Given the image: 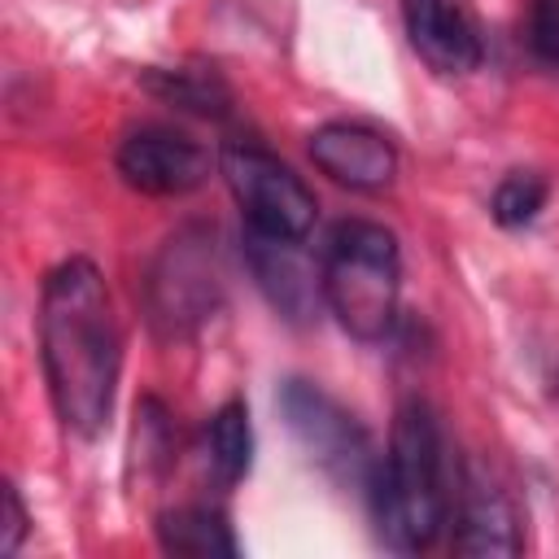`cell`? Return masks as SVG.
Returning a JSON list of instances; mask_svg holds the SVG:
<instances>
[{
	"label": "cell",
	"mask_w": 559,
	"mask_h": 559,
	"mask_svg": "<svg viewBox=\"0 0 559 559\" xmlns=\"http://www.w3.org/2000/svg\"><path fill=\"white\" fill-rule=\"evenodd\" d=\"M35 328L57 424L79 441H96L109 428L118 397L122 328L114 314L109 284L92 258H61L44 275Z\"/></svg>",
	"instance_id": "6da1fadb"
},
{
	"label": "cell",
	"mask_w": 559,
	"mask_h": 559,
	"mask_svg": "<svg viewBox=\"0 0 559 559\" xmlns=\"http://www.w3.org/2000/svg\"><path fill=\"white\" fill-rule=\"evenodd\" d=\"M367 507L376 537L393 555H419L445 533L454 511L450 454L441 419L424 397H406L397 406L389 445L367 485Z\"/></svg>",
	"instance_id": "7a4b0ae2"
},
{
	"label": "cell",
	"mask_w": 559,
	"mask_h": 559,
	"mask_svg": "<svg viewBox=\"0 0 559 559\" xmlns=\"http://www.w3.org/2000/svg\"><path fill=\"white\" fill-rule=\"evenodd\" d=\"M323 306L345 336L376 345L389 336L402 297V245L384 223L341 218L319 253Z\"/></svg>",
	"instance_id": "3957f363"
},
{
	"label": "cell",
	"mask_w": 559,
	"mask_h": 559,
	"mask_svg": "<svg viewBox=\"0 0 559 559\" xmlns=\"http://www.w3.org/2000/svg\"><path fill=\"white\" fill-rule=\"evenodd\" d=\"M223 306V253L214 227H179L144 275V319L162 341H183Z\"/></svg>",
	"instance_id": "277c9868"
},
{
	"label": "cell",
	"mask_w": 559,
	"mask_h": 559,
	"mask_svg": "<svg viewBox=\"0 0 559 559\" xmlns=\"http://www.w3.org/2000/svg\"><path fill=\"white\" fill-rule=\"evenodd\" d=\"M218 170L231 188V201L240 205L245 218V236H262V240H306L314 231L319 218V201L310 192V183L280 162L275 153H266L253 140H231L218 153Z\"/></svg>",
	"instance_id": "5b68a950"
},
{
	"label": "cell",
	"mask_w": 559,
	"mask_h": 559,
	"mask_svg": "<svg viewBox=\"0 0 559 559\" xmlns=\"http://www.w3.org/2000/svg\"><path fill=\"white\" fill-rule=\"evenodd\" d=\"M275 406L293 432V441L301 445V454L336 485H354L367 493L371 472H376V445L367 437V428L358 424L354 411H345L323 384L288 376L275 393Z\"/></svg>",
	"instance_id": "8992f818"
},
{
	"label": "cell",
	"mask_w": 559,
	"mask_h": 559,
	"mask_svg": "<svg viewBox=\"0 0 559 559\" xmlns=\"http://www.w3.org/2000/svg\"><path fill=\"white\" fill-rule=\"evenodd\" d=\"M114 170L144 197H188L210 179V153L166 122L131 127L114 148Z\"/></svg>",
	"instance_id": "52a82bcc"
},
{
	"label": "cell",
	"mask_w": 559,
	"mask_h": 559,
	"mask_svg": "<svg viewBox=\"0 0 559 559\" xmlns=\"http://www.w3.org/2000/svg\"><path fill=\"white\" fill-rule=\"evenodd\" d=\"M450 550L454 555H520L524 524L511 489L480 463H463L454 511H450Z\"/></svg>",
	"instance_id": "ba28073f"
},
{
	"label": "cell",
	"mask_w": 559,
	"mask_h": 559,
	"mask_svg": "<svg viewBox=\"0 0 559 559\" xmlns=\"http://www.w3.org/2000/svg\"><path fill=\"white\" fill-rule=\"evenodd\" d=\"M411 52L441 79H463L480 70L485 39L476 9L467 0H397Z\"/></svg>",
	"instance_id": "9c48e42d"
},
{
	"label": "cell",
	"mask_w": 559,
	"mask_h": 559,
	"mask_svg": "<svg viewBox=\"0 0 559 559\" xmlns=\"http://www.w3.org/2000/svg\"><path fill=\"white\" fill-rule=\"evenodd\" d=\"M306 153L319 175H328L332 183H341L349 192H384L402 166L397 144L380 127L354 122V118H332V122L314 127Z\"/></svg>",
	"instance_id": "30bf717a"
},
{
	"label": "cell",
	"mask_w": 559,
	"mask_h": 559,
	"mask_svg": "<svg viewBox=\"0 0 559 559\" xmlns=\"http://www.w3.org/2000/svg\"><path fill=\"white\" fill-rule=\"evenodd\" d=\"M306 240H262V236H245V262L258 280V288L266 293V301L284 314V319H306L319 301H323V284H319V266L301 253Z\"/></svg>",
	"instance_id": "8fae6325"
},
{
	"label": "cell",
	"mask_w": 559,
	"mask_h": 559,
	"mask_svg": "<svg viewBox=\"0 0 559 559\" xmlns=\"http://www.w3.org/2000/svg\"><path fill=\"white\" fill-rule=\"evenodd\" d=\"M201 463L214 489H236L249 467H253V424H249V406L240 397H227L201 432Z\"/></svg>",
	"instance_id": "7c38bea8"
},
{
	"label": "cell",
	"mask_w": 559,
	"mask_h": 559,
	"mask_svg": "<svg viewBox=\"0 0 559 559\" xmlns=\"http://www.w3.org/2000/svg\"><path fill=\"white\" fill-rule=\"evenodd\" d=\"M157 546L166 555H183V559H231L240 555V542L227 524V515L210 502H183L157 515Z\"/></svg>",
	"instance_id": "4fadbf2b"
},
{
	"label": "cell",
	"mask_w": 559,
	"mask_h": 559,
	"mask_svg": "<svg viewBox=\"0 0 559 559\" xmlns=\"http://www.w3.org/2000/svg\"><path fill=\"white\" fill-rule=\"evenodd\" d=\"M140 83H144V92H153L157 100L179 105V109L201 114V118H223V114L231 109V92H227V83H223L214 70H188V66L166 70V66H148V70L140 74Z\"/></svg>",
	"instance_id": "5bb4252c"
},
{
	"label": "cell",
	"mask_w": 559,
	"mask_h": 559,
	"mask_svg": "<svg viewBox=\"0 0 559 559\" xmlns=\"http://www.w3.org/2000/svg\"><path fill=\"white\" fill-rule=\"evenodd\" d=\"M546 201H550V179L542 170H507L489 197V218L502 231H520V227L537 223Z\"/></svg>",
	"instance_id": "9a60e30c"
},
{
	"label": "cell",
	"mask_w": 559,
	"mask_h": 559,
	"mask_svg": "<svg viewBox=\"0 0 559 559\" xmlns=\"http://www.w3.org/2000/svg\"><path fill=\"white\" fill-rule=\"evenodd\" d=\"M528 48L542 66L559 70V0L528 4Z\"/></svg>",
	"instance_id": "2e32d148"
},
{
	"label": "cell",
	"mask_w": 559,
	"mask_h": 559,
	"mask_svg": "<svg viewBox=\"0 0 559 559\" xmlns=\"http://www.w3.org/2000/svg\"><path fill=\"white\" fill-rule=\"evenodd\" d=\"M26 533H31V515H26V502H22L17 485H4V524H0V555H4V559H13V555L22 550V542H26Z\"/></svg>",
	"instance_id": "e0dca14e"
}]
</instances>
